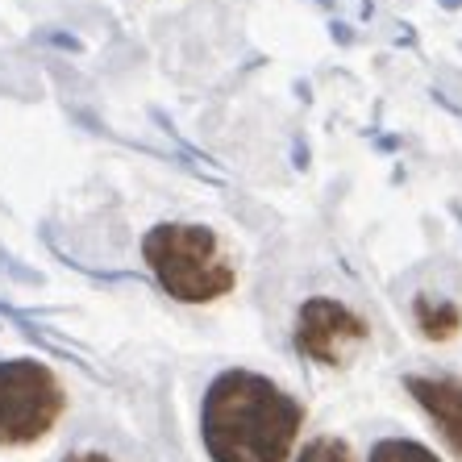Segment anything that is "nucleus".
<instances>
[{
    "label": "nucleus",
    "mask_w": 462,
    "mask_h": 462,
    "mask_svg": "<svg viewBox=\"0 0 462 462\" xmlns=\"http://www.w3.org/2000/svg\"><path fill=\"white\" fill-rule=\"evenodd\" d=\"M300 425V400L254 371L217 375L200 409V433L213 462H283Z\"/></svg>",
    "instance_id": "nucleus-1"
},
{
    "label": "nucleus",
    "mask_w": 462,
    "mask_h": 462,
    "mask_svg": "<svg viewBox=\"0 0 462 462\" xmlns=\"http://www.w3.org/2000/svg\"><path fill=\"white\" fill-rule=\"evenodd\" d=\"M154 280L183 304H208L234 288V267L213 229L205 226H154L142 242Z\"/></svg>",
    "instance_id": "nucleus-2"
},
{
    "label": "nucleus",
    "mask_w": 462,
    "mask_h": 462,
    "mask_svg": "<svg viewBox=\"0 0 462 462\" xmlns=\"http://www.w3.org/2000/svg\"><path fill=\"white\" fill-rule=\"evenodd\" d=\"M63 412V387L51 366L33 358L0 363V446H30L54 430Z\"/></svg>",
    "instance_id": "nucleus-3"
},
{
    "label": "nucleus",
    "mask_w": 462,
    "mask_h": 462,
    "mask_svg": "<svg viewBox=\"0 0 462 462\" xmlns=\"http://www.w3.org/2000/svg\"><path fill=\"white\" fill-rule=\"evenodd\" d=\"M363 342H366V321L346 309L342 300H325V296L304 300L300 317H296V346L312 363L342 366Z\"/></svg>",
    "instance_id": "nucleus-4"
},
{
    "label": "nucleus",
    "mask_w": 462,
    "mask_h": 462,
    "mask_svg": "<svg viewBox=\"0 0 462 462\" xmlns=\"http://www.w3.org/2000/svg\"><path fill=\"white\" fill-rule=\"evenodd\" d=\"M409 392L417 396V404L433 417V425L441 430V438L450 441V450L462 454V379L446 375H412Z\"/></svg>",
    "instance_id": "nucleus-5"
},
{
    "label": "nucleus",
    "mask_w": 462,
    "mask_h": 462,
    "mask_svg": "<svg viewBox=\"0 0 462 462\" xmlns=\"http://www.w3.org/2000/svg\"><path fill=\"white\" fill-rule=\"evenodd\" d=\"M462 325V312L458 304L450 300H433V296H417V329L430 342H446V337L458 334Z\"/></svg>",
    "instance_id": "nucleus-6"
},
{
    "label": "nucleus",
    "mask_w": 462,
    "mask_h": 462,
    "mask_svg": "<svg viewBox=\"0 0 462 462\" xmlns=\"http://www.w3.org/2000/svg\"><path fill=\"white\" fill-rule=\"evenodd\" d=\"M366 462H441L433 450H425L420 441H409V438H387L379 441L375 450H371V458Z\"/></svg>",
    "instance_id": "nucleus-7"
},
{
    "label": "nucleus",
    "mask_w": 462,
    "mask_h": 462,
    "mask_svg": "<svg viewBox=\"0 0 462 462\" xmlns=\"http://www.w3.org/2000/svg\"><path fill=\"white\" fill-rule=\"evenodd\" d=\"M296 462H355V458H350V450H346V441L317 438V441H309V446H304Z\"/></svg>",
    "instance_id": "nucleus-8"
},
{
    "label": "nucleus",
    "mask_w": 462,
    "mask_h": 462,
    "mask_svg": "<svg viewBox=\"0 0 462 462\" xmlns=\"http://www.w3.org/2000/svg\"><path fill=\"white\" fill-rule=\"evenodd\" d=\"M67 462H108V458H105V454H92V450H88V454H71Z\"/></svg>",
    "instance_id": "nucleus-9"
}]
</instances>
